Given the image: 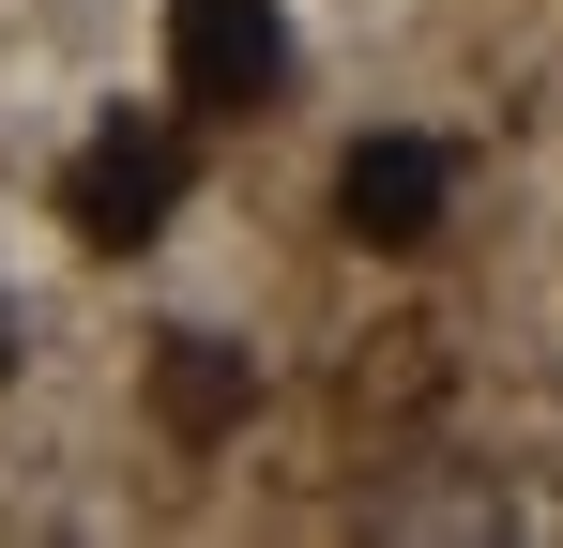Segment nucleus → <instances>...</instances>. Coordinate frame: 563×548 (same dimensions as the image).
Segmentation results:
<instances>
[{"label":"nucleus","instance_id":"1","mask_svg":"<svg viewBox=\"0 0 563 548\" xmlns=\"http://www.w3.org/2000/svg\"><path fill=\"white\" fill-rule=\"evenodd\" d=\"M168 91L198 122H260L289 91V15L275 0H168Z\"/></svg>","mask_w":563,"mask_h":548},{"label":"nucleus","instance_id":"2","mask_svg":"<svg viewBox=\"0 0 563 548\" xmlns=\"http://www.w3.org/2000/svg\"><path fill=\"white\" fill-rule=\"evenodd\" d=\"M168 198H184V138H168L153 107H122L92 153L62 168V213H77V244H153V229H168Z\"/></svg>","mask_w":563,"mask_h":548},{"label":"nucleus","instance_id":"3","mask_svg":"<svg viewBox=\"0 0 563 548\" xmlns=\"http://www.w3.org/2000/svg\"><path fill=\"white\" fill-rule=\"evenodd\" d=\"M442 213H457V153L442 138H351V168H335V229L351 244L411 260V244H442Z\"/></svg>","mask_w":563,"mask_h":548},{"label":"nucleus","instance_id":"4","mask_svg":"<svg viewBox=\"0 0 563 548\" xmlns=\"http://www.w3.org/2000/svg\"><path fill=\"white\" fill-rule=\"evenodd\" d=\"M244 396H260V351H244V336H168V351H153V427H168V442H229Z\"/></svg>","mask_w":563,"mask_h":548},{"label":"nucleus","instance_id":"5","mask_svg":"<svg viewBox=\"0 0 563 548\" xmlns=\"http://www.w3.org/2000/svg\"><path fill=\"white\" fill-rule=\"evenodd\" d=\"M15 365H31V351H15V289H0V381H15Z\"/></svg>","mask_w":563,"mask_h":548}]
</instances>
